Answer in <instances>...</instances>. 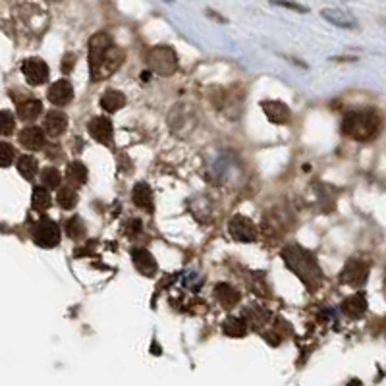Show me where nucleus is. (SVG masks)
Instances as JSON below:
<instances>
[{"mask_svg":"<svg viewBox=\"0 0 386 386\" xmlns=\"http://www.w3.org/2000/svg\"><path fill=\"white\" fill-rule=\"evenodd\" d=\"M68 128V116L62 110H50L45 116V131L50 138H58Z\"/></svg>","mask_w":386,"mask_h":386,"instance_id":"14","label":"nucleus"},{"mask_svg":"<svg viewBox=\"0 0 386 386\" xmlns=\"http://www.w3.org/2000/svg\"><path fill=\"white\" fill-rule=\"evenodd\" d=\"M367 278H369V265L365 261H359V259L347 261L346 267L342 268V272H340V282L352 288L363 286Z\"/></svg>","mask_w":386,"mask_h":386,"instance_id":"7","label":"nucleus"},{"mask_svg":"<svg viewBox=\"0 0 386 386\" xmlns=\"http://www.w3.org/2000/svg\"><path fill=\"white\" fill-rule=\"evenodd\" d=\"M20 143L30 151H39L45 147V131L37 126H30V128L21 129L20 131Z\"/></svg>","mask_w":386,"mask_h":386,"instance_id":"16","label":"nucleus"},{"mask_svg":"<svg viewBox=\"0 0 386 386\" xmlns=\"http://www.w3.org/2000/svg\"><path fill=\"white\" fill-rule=\"evenodd\" d=\"M139 78H141V81H149V72H141Z\"/></svg>","mask_w":386,"mask_h":386,"instance_id":"33","label":"nucleus"},{"mask_svg":"<svg viewBox=\"0 0 386 386\" xmlns=\"http://www.w3.org/2000/svg\"><path fill=\"white\" fill-rule=\"evenodd\" d=\"M263 112H265V116H267L272 124H277V126L288 124V122H290V116H292L288 105L286 103H282V100H265V103H263Z\"/></svg>","mask_w":386,"mask_h":386,"instance_id":"10","label":"nucleus"},{"mask_svg":"<svg viewBox=\"0 0 386 386\" xmlns=\"http://www.w3.org/2000/svg\"><path fill=\"white\" fill-rule=\"evenodd\" d=\"M37 169H39V167H37V160L33 159L31 155H21L20 159H18V172H20L25 180L35 178Z\"/></svg>","mask_w":386,"mask_h":386,"instance_id":"25","label":"nucleus"},{"mask_svg":"<svg viewBox=\"0 0 386 386\" xmlns=\"http://www.w3.org/2000/svg\"><path fill=\"white\" fill-rule=\"evenodd\" d=\"M149 68L159 76H172L178 69V54L172 47L159 45L155 49L149 50Z\"/></svg>","mask_w":386,"mask_h":386,"instance_id":"3","label":"nucleus"},{"mask_svg":"<svg viewBox=\"0 0 386 386\" xmlns=\"http://www.w3.org/2000/svg\"><path fill=\"white\" fill-rule=\"evenodd\" d=\"M56 201H58L60 207L69 211V208H74L78 205V193H76V189L72 188V186H64V188L58 189Z\"/></svg>","mask_w":386,"mask_h":386,"instance_id":"26","label":"nucleus"},{"mask_svg":"<svg viewBox=\"0 0 386 386\" xmlns=\"http://www.w3.org/2000/svg\"><path fill=\"white\" fill-rule=\"evenodd\" d=\"M41 110H43L41 100L30 99L25 100V103H21L20 107H18V116H20V120H23V122H33V120L41 114Z\"/></svg>","mask_w":386,"mask_h":386,"instance_id":"23","label":"nucleus"},{"mask_svg":"<svg viewBox=\"0 0 386 386\" xmlns=\"http://www.w3.org/2000/svg\"><path fill=\"white\" fill-rule=\"evenodd\" d=\"M21 72L30 85H43L49 80V66L41 58H28L21 64Z\"/></svg>","mask_w":386,"mask_h":386,"instance_id":"9","label":"nucleus"},{"mask_svg":"<svg viewBox=\"0 0 386 386\" xmlns=\"http://www.w3.org/2000/svg\"><path fill=\"white\" fill-rule=\"evenodd\" d=\"M31 238L43 249H52L60 244V228L50 218H41L35 226L31 228Z\"/></svg>","mask_w":386,"mask_h":386,"instance_id":"4","label":"nucleus"},{"mask_svg":"<svg viewBox=\"0 0 386 386\" xmlns=\"http://www.w3.org/2000/svg\"><path fill=\"white\" fill-rule=\"evenodd\" d=\"M222 330H224V334L226 336H232V338H242L248 334V323L244 321V319L239 317H230L224 321V325H222Z\"/></svg>","mask_w":386,"mask_h":386,"instance_id":"22","label":"nucleus"},{"mask_svg":"<svg viewBox=\"0 0 386 386\" xmlns=\"http://www.w3.org/2000/svg\"><path fill=\"white\" fill-rule=\"evenodd\" d=\"M49 100L54 107H66L69 100L74 99V87L68 80H58L50 85L49 93H47Z\"/></svg>","mask_w":386,"mask_h":386,"instance_id":"11","label":"nucleus"},{"mask_svg":"<svg viewBox=\"0 0 386 386\" xmlns=\"http://www.w3.org/2000/svg\"><path fill=\"white\" fill-rule=\"evenodd\" d=\"M74 66H76V54L68 52V54L62 58V72H64V74H69V72L74 69Z\"/></svg>","mask_w":386,"mask_h":386,"instance_id":"32","label":"nucleus"},{"mask_svg":"<svg viewBox=\"0 0 386 386\" xmlns=\"http://www.w3.org/2000/svg\"><path fill=\"white\" fill-rule=\"evenodd\" d=\"M66 180L72 188H81L87 182V167L80 160L69 162L68 169H66Z\"/></svg>","mask_w":386,"mask_h":386,"instance_id":"19","label":"nucleus"},{"mask_svg":"<svg viewBox=\"0 0 386 386\" xmlns=\"http://www.w3.org/2000/svg\"><path fill=\"white\" fill-rule=\"evenodd\" d=\"M367 311V299L363 294H356V296L346 297L342 301V313L347 315L350 319H359L365 315Z\"/></svg>","mask_w":386,"mask_h":386,"instance_id":"17","label":"nucleus"},{"mask_svg":"<svg viewBox=\"0 0 386 386\" xmlns=\"http://www.w3.org/2000/svg\"><path fill=\"white\" fill-rule=\"evenodd\" d=\"M282 259L286 261V267L296 275L309 290H315L321 282V268L317 265V259L311 251H307L301 246H286L282 249Z\"/></svg>","mask_w":386,"mask_h":386,"instance_id":"1","label":"nucleus"},{"mask_svg":"<svg viewBox=\"0 0 386 386\" xmlns=\"http://www.w3.org/2000/svg\"><path fill=\"white\" fill-rule=\"evenodd\" d=\"M52 2H58V0H52Z\"/></svg>","mask_w":386,"mask_h":386,"instance_id":"34","label":"nucleus"},{"mask_svg":"<svg viewBox=\"0 0 386 386\" xmlns=\"http://www.w3.org/2000/svg\"><path fill=\"white\" fill-rule=\"evenodd\" d=\"M228 232L232 238L236 242H242V244H251L257 239V226L253 224L251 218L244 217V215L232 217V220L228 222Z\"/></svg>","mask_w":386,"mask_h":386,"instance_id":"5","label":"nucleus"},{"mask_svg":"<svg viewBox=\"0 0 386 386\" xmlns=\"http://www.w3.org/2000/svg\"><path fill=\"white\" fill-rule=\"evenodd\" d=\"M66 234L72 239H80L85 236V224L81 222L80 217H72L66 222Z\"/></svg>","mask_w":386,"mask_h":386,"instance_id":"28","label":"nucleus"},{"mask_svg":"<svg viewBox=\"0 0 386 386\" xmlns=\"http://www.w3.org/2000/svg\"><path fill=\"white\" fill-rule=\"evenodd\" d=\"M114 43L110 39L109 33H95L93 37L89 39V74H91V80H93V76L97 74V69H99L100 62L105 58V54H107V50L112 47Z\"/></svg>","mask_w":386,"mask_h":386,"instance_id":"6","label":"nucleus"},{"mask_svg":"<svg viewBox=\"0 0 386 386\" xmlns=\"http://www.w3.org/2000/svg\"><path fill=\"white\" fill-rule=\"evenodd\" d=\"M131 199H133V205L141 211H147V213H153V191L149 188L145 182H139L133 188V193H131Z\"/></svg>","mask_w":386,"mask_h":386,"instance_id":"18","label":"nucleus"},{"mask_svg":"<svg viewBox=\"0 0 386 386\" xmlns=\"http://www.w3.org/2000/svg\"><path fill=\"white\" fill-rule=\"evenodd\" d=\"M275 6H282V8H288V10L294 12H307L305 6H301L299 2H292V0H270Z\"/></svg>","mask_w":386,"mask_h":386,"instance_id":"31","label":"nucleus"},{"mask_svg":"<svg viewBox=\"0 0 386 386\" xmlns=\"http://www.w3.org/2000/svg\"><path fill=\"white\" fill-rule=\"evenodd\" d=\"M131 259H133L136 268H138L143 277L153 278L155 275H157V261H155V257L149 253L147 249L143 248L133 249V251H131Z\"/></svg>","mask_w":386,"mask_h":386,"instance_id":"12","label":"nucleus"},{"mask_svg":"<svg viewBox=\"0 0 386 386\" xmlns=\"http://www.w3.org/2000/svg\"><path fill=\"white\" fill-rule=\"evenodd\" d=\"M41 182H43V186H47L49 189H56L62 184V174H60L58 169L49 167V169L41 172Z\"/></svg>","mask_w":386,"mask_h":386,"instance_id":"27","label":"nucleus"},{"mask_svg":"<svg viewBox=\"0 0 386 386\" xmlns=\"http://www.w3.org/2000/svg\"><path fill=\"white\" fill-rule=\"evenodd\" d=\"M31 205L35 211H47L50 207V193L47 186H37L31 193Z\"/></svg>","mask_w":386,"mask_h":386,"instance_id":"24","label":"nucleus"},{"mask_svg":"<svg viewBox=\"0 0 386 386\" xmlns=\"http://www.w3.org/2000/svg\"><path fill=\"white\" fill-rule=\"evenodd\" d=\"M380 124H383V120H380L376 110H352L342 120V131L346 133L347 138L356 139V141H367V139H373L378 133Z\"/></svg>","mask_w":386,"mask_h":386,"instance_id":"2","label":"nucleus"},{"mask_svg":"<svg viewBox=\"0 0 386 386\" xmlns=\"http://www.w3.org/2000/svg\"><path fill=\"white\" fill-rule=\"evenodd\" d=\"M122 62H124V50L112 45V47L107 50V54H105V58H103V62H100L97 74L93 76V80L91 81H100L110 78V76L122 66Z\"/></svg>","mask_w":386,"mask_h":386,"instance_id":"8","label":"nucleus"},{"mask_svg":"<svg viewBox=\"0 0 386 386\" xmlns=\"http://www.w3.org/2000/svg\"><path fill=\"white\" fill-rule=\"evenodd\" d=\"M215 294H217V299L220 301V305L228 307V309L234 307L239 301V292L234 290L230 284H218L215 288Z\"/></svg>","mask_w":386,"mask_h":386,"instance_id":"21","label":"nucleus"},{"mask_svg":"<svg viewBox=\"0 0 386 386\" xmlns=\"http://www.w3.org/2000/svg\"><path fill=\"white\" fill-rule=\"evenodd\" d=\"M89 133L95 141H99L103 145H109L110 141H112V133H114L112 122L109 118H105V116L93 118L89 122Z\"/></svg>","mask_w":386,"mask_h":386,"instance_id":"13","label":"nucleus"},{"mask_svg":"<svg viewBox=\"0 0 386 386\" xmlns=\"http://www.w3.org/2000/svg\"><path fill=\"white\" fill-rule=\"evenodd\" d=\"M321 16L328 21V23H332V25H336V28H342V30H356L357 28V21L344 10H338V8H327V10L321 12Z\"/></svg>","mask_w":386,"mask_h":386,"instance_id":"15","label":"nucleus"},{"mask_svg":"<svg viewBox=\"0 0 386 386\" xmlns=\"http://www.w3.org/2000/svg\"><path fill=\"white\" fill-rule=\"evenodd\" d=\"M14 116H12L8 110H0V136H10L14 131Z\"/></svg>","mask_w":386,"mask_h":386,"instance_id":"29","label":"nucleus"},{"mask_svg":"<svg viewBox=\"0 0 386 386\" xmlns=\"http://www.w3.org/2000/svg\"><path fill=\"white\" fill-rule=\"evenodd\" d=\"M14 157H16L14 147L8 145V143H4V141H0V169L10 167L12 162H14Z\"/></svg>","mask_w":386,"mask_h":386,"instance_id":"30","label":"nucleus"},{"mask_svg":"<svg viewBox=\"0 0 386 386\" xmlns=\"http://www.w3.org/2000/svg\"><path fill=\"white\" fill-rule=\"evenodd\" d=\"M124 105H126V97L122 91L109 89L100 97V109L107 112H118L120 109H124Z\"/></svg>","mask_w":386,"mask_h":386,"instance_id":"20","label":"nucleus"}]
</instances>
